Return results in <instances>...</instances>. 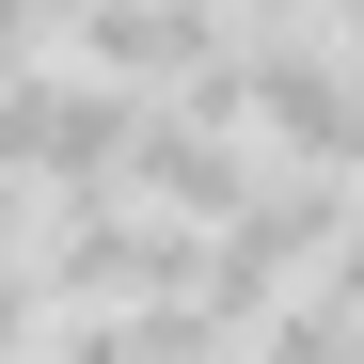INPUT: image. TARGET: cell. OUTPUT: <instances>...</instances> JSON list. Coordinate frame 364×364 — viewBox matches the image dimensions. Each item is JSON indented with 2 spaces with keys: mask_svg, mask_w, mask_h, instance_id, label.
Wrapping results in <instances>:
<instances>
[{
  "mask_svg": "<svg viewBox=\"0 0 364 364\" xmlns=\"http://www.w3.org/2000/svg\"><path fill=\"white\" fill-rule=\"evenodd\" d=\"M127 143H143V95L127 80H95V64H32V80H0V174L16 191H127Z\"/></svg>",
  "mask_w": 364,
  "mask_h": 364,
  "instance_id": "obj_1",
  "label": "cell"
},
{
  "mask_svg": "<svg viewBox=\"0 0 364 364\" xmlns=\"http://www.w3.org/2000/svg\"><path fill=\"white\" fill-rule=\"evenodd\" d=\"M254 127L317 174H364V64L333 32H254Z\"/></svg>",
  "mask_w": 364,
  "mask_h": 364,
  "instance_id": "obj_2",
  "label": "cell"
},
{
  "mask_svg": "<svg viewBox=\"0 0 364 364\" xmlns=\"http://www.w3.org/2000/svg\"><path fill=\"white\" fill-rule=\"evenodd\" d=\"M127 206H159V222L222 237L237 206H254V159H237V127H191V111H159V95H143V143H127Z\"/></svg>",
  "mask_w": 364,
  "mask_h": 364,
  "instance_id": "obj_3",
  "label": "cell"
},
{
  "mask_svg": "<svg viewBox=\"0 0 364 364\" xmlns=\"http://www.w3.org/2000/svg\"><path fill=\"white\" fill-rule=\"evenodd\" d=\"M237 48V0H95L80 16V64L127 80V95H174L191 64H222Z\"/></svg>",
  "mask_w": 364,
  "mask_h": 364,
  "instance_id": "obj_4",
  "label": "cell"
},
{
  "mask_svg": "<svg viewBox=\"0 0 364 364\" xmlns=\"http://www.w3.org/2000/svg\"><path fill=\"white\" fill-rule=\"evenodd\" d=\"M48 317H64V301H48V269L0 254V364H48Z\"/></svg>",
  "mask_w": 364,
  "mask_h": 364,
  "instance_id": "obj_5",
  "label": "cell"
},
{
  "mask_svg": "<svg viewBox=\"0 0 364 364\" xmlns=\"http://www.w3.org/2000/svg\"><path fill=\"white\" fill-rule=\"evenodd\" d=\"M301 285H317V301H333V317H364V222H348V237H333V254H317V269H301Z\"/></svg>",
  "mask_w": 364,
  "mask_h": 364,
  "instance_id": "obj_6",
  "label": "cell"
},
{
  "mask_svg": "<svg viewBox=\"0 0 364 364\" xmlns=\"http://www.w3.org/2000/svg\"><path fill=\"white\" fill-rule=\"evenodd\" d=\"M333 0H237V32H317Z\"/></svg>",
  "mask_w": 364,
  "mask_h": 364,
  "instance_id": "obj_7",
  "label": "cell"
},
{
  "mask_svg": "<svg viewBox=\"0 0 364 364\" xmlns=\"http://www.w3.org/2000/svg\"><path fill=\"white\" fill-rule=\"evenodd\" d=\"M32 237H48V222H32V191L0 174V254H32Z\"/></svg>",
  "mask_w": 364,
  "mask_h": 364,
  "instance_id": "obj_8",
  "label": "cell"
},
{
  "mask_svg": "<svg viewBox=\"0 0 364 364\" xmlns=\"http://www.w3.org/2000/svg\"><path fill=\"white\" fill-rule=\"evenodd\" d=\"M333 16H348V32H364V0H333Z\"/></svg>",
  "mask_w": 364,
  "mask_h": 364,
  "instance_id": "obj_9",
  "label": "cell"
}]
</instances>
